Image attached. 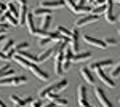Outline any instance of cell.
<instances>
[{
	"label": "cell",
	"instance_id": "obj_1",
	"mask_svg": "<svg viewBox=\"0 0 120 107\" xmlns=\"http://www.w3.org/2000/svg\"><path fill=\"white\" fill-rule=\"evenodd\" d=\"M67 83H69V81L66 80V78H61L59 81H56L53 85H48L46 88H42L38 91V98L40 99H48V96H50L51 93H59L61 89H64L66 86H67Z\"/></svg>",
	"mask_w": 120,
	"mask_h": 107
},
{
	"label": "cell",
	"instance_id": "obj_2",
	"mask_svg": "<svg viewBox=\"0 0 120 107\" xmlns=\"http://www.w3.org/2000/svg\"><path fill=\"white\" fill-rule=\"evenodd\" d=\"M77 101H79V106L80 107H90L91 106V104L88 102V91H86V86H85V85H80V86H79Z\"/></svg>",
	"mask_w": 120,
	"mask_h": 107
},
{
	"label": "cell",
	"instance_id": "obj_3",
	"mask_svg": "<svg viewBox=\"0 0 120 107\" xmlns=\"http://www.w3.org/2000/svg\"><path fill=\"white\" fill-rule=\"evenodd\" d=\"M98 19H99V16H96V15H93V13L83 15L82 18H79L75 21V27L79 29V27H82V26H88V24H91V22H96Z\"/></svg>",
	"mask_w": 120,
	"mask_h": 107
},
{
	"label": "cell",
	"instance_id": "obj_4",
	"mask_svg": "<svg viewBox=\"0 0 120 107\" xmlns=\"http://www.w3.org/2000/svg\"><path fill=\"white\" fill-rule=\"evenodd\" d=\"M63 63H64V50H59L56 51L55 56V72L56 75H63L64 70H63Z\"/></svg>",
	"mask_w": 120,
	"mask_h": 107
},
{
	"label": "cell",
	"instance_id": "obj_5",
	"mask_svg": "<svg viewBox=\"0 0 120 107\" xmlns=\"http://www.w3.org/2000/svg\"><path fill=\"white\" fill-rule=\"evenodd\" d=\"M66 7L64 0H42L40 2V8H50V10H58Z\"/></svg>",
	"mask_w": 120,
	"mask_h": 107
},
{
	"label": "cell",
	"instance_id": "obj_6",
	"mask_svg": "<svg viewBox=\"0 0 120 107\" xmlns=\"http://www.w3.org/2000/svg\"><path fill=\"white\" fill-rule=\"evenodd\" d=\"M94 94H96V99L101 102L102 107H114V106H112V102L109 101V98L106 96V93H104V89H102V88H99V86L94 88Z\"/></svg>",
	"mask_w": 120,
	"mask_h": 107
},
{
	"label": "cell",
	"instance_id": "obj_7",
	"mask_svg": "<svg viewBox=\"0 0 120 107\" xmlns=\"http://www.w3.org/2000/svg\"><path fill=\"white\" fill-rule=\"evenodd\" d=\"M104 18H106V21H107L109 24L117 22V16L114 15V2H112V0L107 2V10H106V13H104Z\"/></svg>",
	"mask_w": 120,
	"mask_h": 107
},
{
	"label": "cell",
	"instance_id": "obj_8",
	"mask_svg": "<svg viewBox=\"0 0 120 107\" xmlns=\"http://www.w3.org/2000/svg\"><path fill=\"white\" fill-rule=\"evenodd\" d=\"M112 64H114V59H101V61H96V63H93L88 69L90 70H101V69H104V67H111Z\"/></svg>",
	"mask_w": 120,
	"mask_h": 107
},
{
	"label": "cell",
	"instance_id": "obj_9",
	"mask_svg": "<svg viewBox=\"0 0 120 107\" xmlns=\"http://www.w3.org/2000/svg\"><path fill=\"white\" fill-rule=\"evenodd\" d=\"M10 99H11V102L15 104V107H26V106H29V104H32V101H34L32 98L22 99V98H19V96H16V94H11Z\"/></svg>",
	"mask_w": 120,
	"mask_h": 107
},
{
	"label": "cell",
	"instance_id": "obj_10",
	"mask_svg": "<svg viewBox=\"0 0 120 107\" xmlns=\"http://www.w3.org/2000/svg\"><path fill=\"white\" fill-rule=\"evenodd\" d=\"M30 70L34 72V75H35L37 78H40V80H43V81H48V80H50V74H46L45 70H42L37 64H34V63L30 64Z\"/></svg>",
	"mask_w": 120,
	"mask_h": 107
},
{
	"label": "cell",
	"instance_id": "obj_11",
	"mask_svg": "<svg viewBox=\"0 0 120 107\" xmlns=\"http://www.w3.org/2000/svg\"><path fill=\"white\" fill-rule=\"evenodd\" d=\"M26 26L29 29V34L30 35H37V26H35V19H34V13H27L26 16Z\"/></svg>",
	"mask_w": 120,
	"mask_h": 107
},
{
	"label": "cell",
	"instance_id": "obj_12",
	"mask_svg": "<svg viewBox=\"0 0 120 107\" xmlns=\"http://www.w3.org/2000/svg\"><path fill=\"white\" fill-rule=\"evenodd\" d=\"M79 40H80V34H79V30H77V27L72 29V32H71V48H72V51H79Z\"/></svg>",
	"mask_w": 120,
	"mask_h": 107
},
{
	"label": "cell",
	"instance_id": "obj_13",
	"mask_svg": "<svg viewBox=\"0 0 120 107\" xmlns=\"http://www.w3.org/2000/svg\"><path fill=\"white\" fill-rule=\"evenodd\" d=\"M83 40H85L88 45L98 46V48H102V50H106V48H107L106 43H104V40H101V38H94V37H90V35H83Z\"/></svg>",
	"mask_w": 120,
	"mask_h": 107
},
{
	"label": "cell",
	"instance_id": "obj_14",
	"mask_svg": "<svg viewBox=\"0 0 120 107\" xmlns=\"http://www.w3.org/2000/svg\"><path fill=\"white\" fill-rule=\"evenodd\" d=\"M98 77H99V78H101V81L104 83V85H107L109 88H114V86H115V81H114V78H112L111 75H107V74L102 70V69H101V70H98Z\"/></svg>",
	"mask_w": 120,
	"mask_h": 107
},
{
	"label": "cell",
	"instance_id": "obj_15",
	"mask_svg": "<svg viewBox=\"0 0 120 107\" xmlns=\"http://www.w3.org/2000/svg\"><path fill=\"white\" fill-rule=\"evenodd\" d=\"M80 75H82V78L88 85H94V75H93V72L88 69V67H82L80 69Z\"/></svg>",
	"mask_w": 120,
	"mask_h": 107
},
{
	"label": "cell",
	"instance_id": "obj_16",
	"mask_svg": "<svg viewBox=\"0 0 120 107\" xmlns=\"http://www.w3.org/2000/svg\"><path fill=\"white\" fill-rule=\"evenodd\" d=\"M48 99H50L53 104H56V106H59V107H66L67 106V99H64L63 96H59L58 93H51V94L48 96Z\"/></svg>",
	"mask_w": 120,
	"mask_h": 107
},
{
	"label": "cell",
	"instance_id": "obj_17",
	"mask_svg": "<svg viewBox=\"0 0 120 107\" xmlns=\"http://www.w3.org/2000/svg\"><path fill=\"white\" fill-rule=\"evenodd\" d=\"M53 54H55V48H46L45 51H42V53L37 56V64L45 63L46 59H50V58H51Z\"/></svg>",
	"mask_w": 120,
	"mask_h": 107
},
{
	"label": "cell",
	"instance_id": "obj_18",
	"mask_svg": "<svg viewBox=\"0 0 120 107\" xmlns=\"http://www.w3.org/2000/svg\"><path fill=\"white\" fill-rule=\"evenodd\" d=\"M15 75V70L10 69V64L5 63V66L0 67V78H7V77H13Z\"/></svg>",
	"mask_w": 120,
	"mask_h": 107
},
{
	"label": "cell",
	"instance_id": "obj_19",
	"mask_svg": "<svg viewBox=\"0 0 120 107\" xmlns=\"http://www.w3.org/2000/svg\"><path fill=\"white\" fill-rule=\"evenodd\" d=\"M91 58V53L90 51H83V53H75L74 58H72V61L74 63H83V61H86V59H90Z\"/></svg>",
	"mask_w": 120,
	"mask_h": 107
},
{
	"label": "cell",
	"instance_id": "obj_20",
	"mask_svg": "<svg viewBox=\"0 0 120 107\" xmlns=\"http://www.w3.org/2000/svg\"><path fill=\"white\" fill-rule=\"evenodd\" d=\"M13 59H15V61H16V63H18L19 66H22L24 69H30V64H32V63H30V61H27V59H24L22 56H19L18 53L13 56Z\"/></svg>",
	"mask_w": 120,
	"mask_h": 107
},
{
	"label": "cell",
	"instance_id": "obj_21",
	"mask_svg": "<svg viewBox=\"0 0 120 107\" xmlns=\"http://www.w3.org/2000/svg\"><path fill=\"white\" fill-rule=\"evenodd\" d=\"M19 56H22L24 59H27V61H30V63H34V64H37V56L35 54H32L30 51H26V50H22V51H19Z\"/></svg>",
	"mask_w": 120,
	"mask_h": 107
},
{
	"label": "cell",
	"instance_id": "obj_22",
	"mask_svg": "<svg viewBox=\"0 0 120 107\" xmlns=\"http://www.w3.org/2000/svg\"><path fill=\"white\" fill-rule=\"evenodd\" d=\"M8 11L11 13V16H15L16 19H19V5L16 3V2L8 3Z\"/></svg>",
	"mask_w": 120,
	"mask_h": 107
},
{
	"label": "cell",
	"instance_id": "obj_23",
	"mask_svg": "<svg viewBox=\"0 0 120 107\" xmlns=\"http://www.w3.org/2000/svg\"><path fill=\"white\" fill-rule=\"evenodd\" d=\"M50 24H51V16H50V15H46V16H43V19H42V27H40V30L48 32V27H50Z\"/></svg>",
	"mask_w": 120,
	"mask_h": 107
},
{
	"label": "cell",
	"instance_id": "obj_24",
	"mask_svg": "<svg viewBox=\"0 0 120 107\" xmlns=\"http://www.w3.org/2000/svg\"><path fill=\"white\" fill-rule=\"evenodd\" d=\"M13 46H15V40H13V38H8V40H7V42L3 43V46H2V51L7 54V53L10 51V50L13 48Z\"/></svg>",
	"mask_w": 120,
	"mask_h": 107
},
{
	"label": "cell",
	"instance_id": "obj_25",
	"mask_svg": "<svg viewBox=\"0 0 120 107\" xmlns=\"http://www.w3.org/2000/svg\"><path fill=\"white\" fill-rule=\"evenodd\" d=\"M56 30H58V32H59L63 37H66V38H69V40H71V32H72V30L66 29L64 26H58V27H56Z\"/></svg>",
	"mask_w": 120,
	"mask_h": 107
},
{
	"label": "cell",
	"instance_id": "obj_26",
	"mask_svg": "<svg viewBox=\"0 0 120 107\" xmlns=\"http://www.w3.org/2000/svg\"><path fill=\"white\" fill-rule=\"evenodd\" d=\"M27 81V78L24 77V75H15V78H13V86H18V85H24Z\"/></svg>",
	"mask_w": 120,
	"mask_h": 107
},
{
	"label": "cell",
	"instance_id": "obj_27",
	"mask_svg": "<svg viewBox=\"0 0 120 107\" xmlns=\"http://www.w3.org/2000/svg\"><path fill=\"white\" fill-rule=\"evenodd\" d=\"M106 10H107V3H106V5H99V7H96V8H91V13L96 15V16H99L102 13H106Z\"/></svg>",
	"mask_w": 120,
	"mask_h": 107
},
{
	"label": "cell",
	"instance_id": "obj_28",
	"mask_svg": "<svg viewBox=\"0 0 120 107\" xmlns=\"http://www.w3.org/2000/svg\"><path fill=\"white\" fill-rule=\"evenodd\" d=\"M53 10L50 8H35V11H34V16H46V15H50Z\"/></svg>",
	"mask_w": 120,
	"mask_h": 107
},
{
	"label": "cell",
	"instance_id": "obj_29",
	"mask_svg": "<svg viewBox=\"0 0 120 107\" xmlns=\"http://www.w3.org/2000/svg\"><path fill=\"white\" fill-rule=\"evenodd\" d=\"M27 46H29V43H27V42H21V43L15 45V50H16V53H19V51H22V50H26Z\"/></svg>",
	"mask_w": 120,
	"mask_h": 107
},
{
	"label": "cell",
	"instance_id": "obj_30",
	"mask_svg": "<svg viewBox=\"0 0 120 107\" xmlns=\"http://www.w3.org/2000/svg\"><path fill=\"white\" fill-rule=\"evenodd\" d=\"M51 42H53V40H51L50 37H42V38L38 40V45H40V46H46V45L51 43Z\"/></svg>",
	"mask_w": 120,
	"mask_h": 107
},
{
	"label": "cell",
	"instance_id": "obj_31",
	"mask_svg": "<svg viewBox=\"0 0 120 107\" xmlns=\"http://www.w3.org/2000/svg\"><path fill=\"white\" fill-rule=\"evenodd\" d=\"M120 75V64H117L114 69H112V72H111V77H119Z\"/></svg>",
	"mask_w": 120,
	"mask_h": 107
},
{
	"label": "cell",
	"instance_id": "obj_32",
	"mask_svg": "<svg viewBox=\"0 0 120 107\" xmlns=\"http://www.w3.org/2000/svg\"><path fill=\"white\" fill-rule=\"evenodd\" d=\"M104 43H106V46H115L117 45V40L115 38H106Z\"/></svg>",
	"mask_w": 120,
	"mask_h": 107
},
{
	"label": "cell",
	"instance_id": "obj_33",
	"mask_svg": "<svg viewBox=\"0 0 120 107\" xmlns=\"http://www.w3.org/2000/svg\"><path fill=\"white\" fill-rule=\"evenodd\" d=\"M30 107H42V99H37V101H32Z\"/></svg>",
	"mask_w": 120,
	"mask_h": 107
},
{
	"label": "cell",
	"instance_id": "obj_34",
	"mask_svg": "<svg viewBox=\"0 0 120 107\" xmlns=\"http://www.w3.org/2000/svg\"><path fill=\"white\" fill-rule=\"evenodd\" d=\"M0 59H8V58H7V54L3 53L2 50H0Z\"/></svg>",
	"mask_w": 120,
	"mask_h": 107
},
{
	"label": "cell",
	"instance_id": "obj_35",
	"mask_svg": "<svg viewBox=\"0 0 120 107\" xmlns=\"http://www.w3.org/2000/svg\"><path fill=\"white\" fill-rule=\"evenodd\" d=\"M16 3H19V7L21 5H26V0H16Z\"/></svg>",
	"mask_w": 120,
	"mask_h": 107
},
{
	"label": "cell",
	"instance_id": "obj_36",
	"mask_svg": "<svg viewBox=\"0 0 120 107\" xmlns=\"http://www.w3.org/2000/svg\"><path fill=\"white\" fill-rule=\"evenodd\" d=\"M43 107H56V104H53V102L50 101V104H46V106H43Z\"/></svg>",
	"mask_w": 120,
	"mask_h": 107
},
{
	"label": "cell",
	"instance_id": "obj_37",
	"mask_svg": "<svg viewBox=\"0 0 120 107\" xmlns=\"http://www.w3.org/2000/svg\"><path fill=\"white\" fill-rule=\"evenodd\" d=\"M5 30H7L5 27H0V35H3V34H5Z\"/></svg>",
	"mask_w": 120,
	"mask_h": 107
},
{
	"label": "cell",
	"instance_id": "obj_38",
	"mask_svg": "<svg viewBox=\"0 0 120 107\" xmlns=\"http://www.w3.org/2000/svg\"><path fill=\"white\" fill-rule=\"evenodd\" d=\"M0 107H7V104H5V102H3L2 99H0Z\"/></svg>",
	"mask_w": 120,
	"mask_h": 107
},
{
	"label": "cell",
	"instance_id": "obj_39",
	"mask_svg": "<svg viewBox=\"0 0 120 107\" xmlns=\"http://www.w3.org/2000/svg\"><path fill=\"white\" fill-rule=\"evenodd\" d=\"M13 2H16V0H5V3L8 5V3H13Z\"/></svg>",
	"mask_w": 120,
	"mask_h": 107
},
{
	"label": "cell",
	"instance_id": "obj_40",
	"mask_svg": "<svg viewBox=\"0 0 120 107\" xmlns=\"http://www.w3.org/2000/svg\"><path fill=\"white\" fill-rule=\"evenodd\" d=\"M90 2H91V3H94V0H90Z\"/></svg>",
	"mask_w": 120,
	"mask_h": 107
},
{
	"label": "cell",
	"instance_id": "obj_41",
	"mask_svg": "<svg viewBox=\"0 0 120 107\" xmlns=\"http://www.w3.org/2000/svg\"><path fill=\"white\" fill-rule=\"evenodd\" d=\"M112 2H119V0H112Z\"/></svg>",
	"mask_w": 120,
	"mask_h": 107
},
{
	"label": "cell",
	"instance_id": "obj_42",
	"mask_svg": "<svg viewBox=\"0 0 120 107\" xmlns=\"http://www.w3.org/2000/svg\"><path fill=\"white\" fill-rule=\"evenodd\" d=\"M117 32H119V34H120V29H119V30H117Z\"/></svg>",
	"mask_w": 120,
	"mask_h": 107
},
{
	"label": "cell",
	"instance_id": "obj_43",
	"mask_svg": "<svg viewBox=\"0 0 120 107\" xmlns=\"http://www.w3.org/2000/svg\"><path fill=\"white\" fill-rule=\"evenodd\" d=\"M119 102H120V98H119Z\"/></svg>",
	"mask_w": 120,
	"mask_h": 107
},
{
	"label": "cell",
	"instance_id": "obj_44",
	"mask_svg": "<svg viewBox=\"0 0 120 107\" xmlns=\"http://www.w3.org/2000/svg\"><path fill=\"white\" fill-rule=\"evenodd\" d=\"M119 21H120V16H119Z\"/></svg>",
	"mask_w": 120,
	"mask_h": 107
},
{
	"label": "cell",
	"instance_id": "obj_45",
	"mask_svg": "<svg viewBox=\"0 0 120 107\" xmlns=\"http://www.w3.org/2000/svg\"><path fill=\"white\" fill-rule=\"evenodd\" d=\"M119 2H120V0H119Z\"/></svg>",
	"mask_w": 120,
	"mask_h": 107
}]
</instances>
